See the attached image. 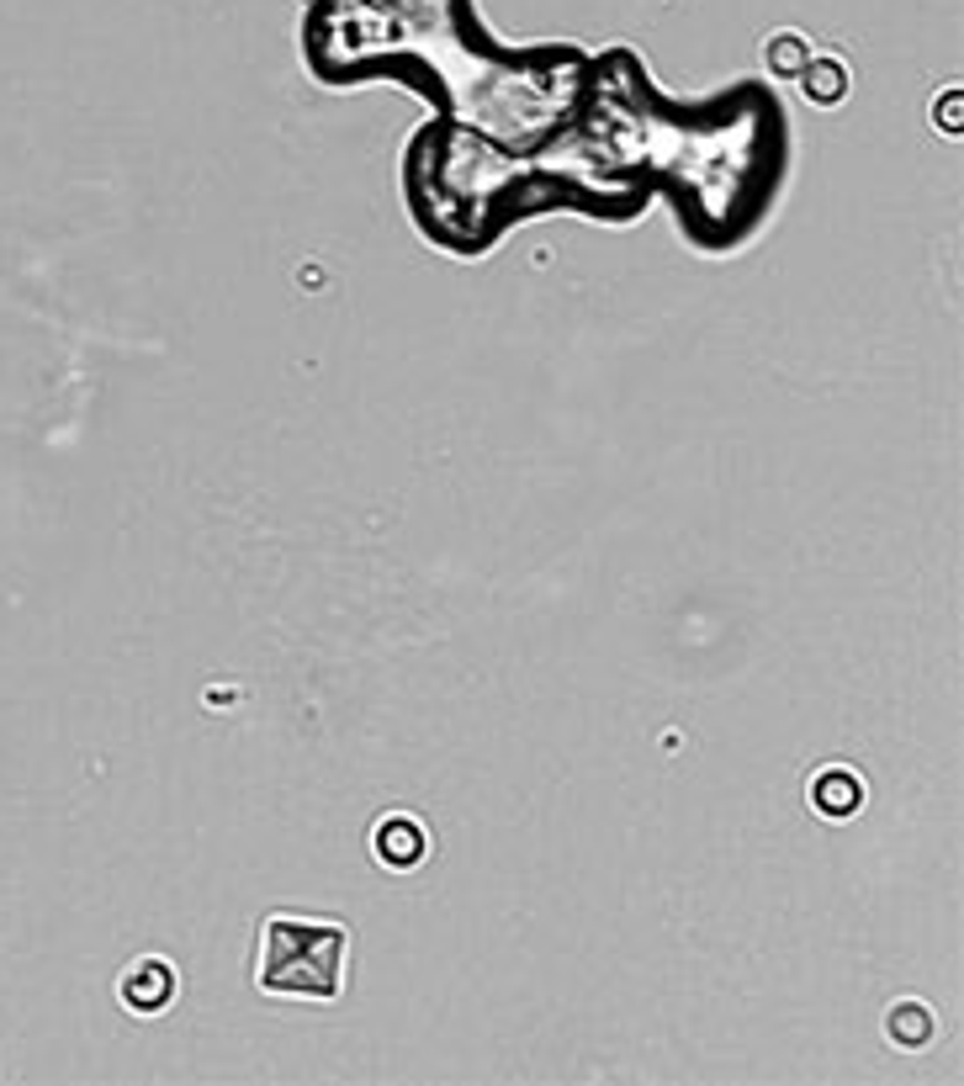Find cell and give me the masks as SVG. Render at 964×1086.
<instances>
[{
    "instance_id": "cell-6",
    "label": "cell",
    "mask_w": 964,
    "mask_h": 1086,
    "mask_svg": "<svg viewBox=\"0 0 964 1086\" xmlns=\"http://www.w3.org/2000/svg\"><path fill=\"white\" fill-rule=\"evenodd\" d=\"M806 96L821 101V106H832V101H843L848 96V74L832 64V59H821L817 70L806 74Z\"/></svg>"
},
{
    "instance_id": "cell-2",
    "label": "cell",
    "mask_w": 964,
    "mask_h": 1086,
    "mask_svg": "<svg viewBox=\"0 0 964 1086\" xmlns=\"http://www.w3.org/2000/svg\"><path fill=\"white\" fill-rule=\"evenodd\" d=\"M170 996H175V970L165 960H139V965L122 975V1002L133 1013H160Z\"/></svg>"
},
{
    "instance_id": "cell-5",
    "label": "cell",
    "mask_w": 964,
    "mask_h": 1086,
    "mask_svg": "<svg viewBox=\"0 0 964 1086\" xmlns=\"http://www.w3.org/2000/svg\"><path fill=\"white\" fill-rule=\"evenodd\" d=\"M891 1038L895 1044H906V1049H922V1044L933 1038V1013H927L922 1002H901L891 1013Z\"/></svg>"
},
{
    "instance_id": "cell-4",
    "label": "cell",
    "mask_w": 964,
    "mask_h": 1086,
    "mask_svg": "<svg viewBox=\"0 0 964 1086\" xmlns=\"http://www.w3.org/2000/svg\"><path fill=\"white\" fill-rule=\"evenodd\" d=\"M811 800H817L821 817H853L859 800H864V785H859L848 769H827L817 785H811Z\"/></svg>"
},
{
    "instance_id": "cell-1",
    "label": "cell",
    "mask_w": 964,
    "mask_h": 1086,
    "mask_svg": "<svg viewBox=\"0 0 964 1086\" xmlns=\"http://www.w3.org/2000/svg\"><path fill=\"white\" fill-rule=\"evenodd\" d=\"M339 960H345V928L339 922L270 918L266 954H260V986L297 991V996H339Z\"/></svg>"
},
{
    "instance_id": "cell-3",
    "label": "cell",
    "mask_w": 964,
    "mask_h": 1086,
    "mask_svg": "<svg viewBox=\"0 0 964 1086\" xmlns=\"http://www.w3.org/2000/svg\"><path fill=\"white\" fill-rule=\"evenodd\" d=\"M377 853H382V864L392 869H409L424 859V832H419V821L409 817H392L377 827Z\"/></svg>"
},
{
    "instance_id": "cell-7",
    "label": "cell",
    "mask_w": 964,
    "mask_h": 1086,
    "mask_svg": "<svg viewBox=\"0 0 964 1086\" xmlns=\"http://www.w3.org/2000/svg\"><path fill=\"white\" fill-rule=\"evenodd\" d=\"M806 64V43L800 38H773V70L779 74H790Z\"/></svg>"
}]
</instances>
